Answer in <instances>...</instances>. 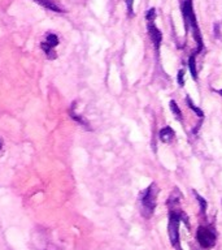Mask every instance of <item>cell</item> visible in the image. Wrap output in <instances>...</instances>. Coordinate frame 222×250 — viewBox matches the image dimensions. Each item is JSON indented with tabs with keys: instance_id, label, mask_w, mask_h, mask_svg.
<instances>
[{
	"instance_id": "cell-1",
	"label": "cell",
	"mask_w": 222,
	"mask_h": 250,
	"mask_svg": "<svg viewBox=\"0 0 222 250\" xmlns=\"http://www.w3.org/2000/svg\"><path fill=\"white\" fill-rule=\"evenodd\" d=\"M182 16L183 20H185V25H186V30L188 29V26L191 27L192 30V35H194L195 42L198 44V48H196V52H200L204 48V43H203L202 33H200V29H199L198 21H196V16H195L194 7H192V0H183L182 3Z\"/></svg>"
},
{
	"instance_id": "cell-2",
	"label": "cell",
	"mask_w": 222,
	"mask_h": 250,
	"mask_svg": "<svg viewBox=\"0 0 222 250\" xmlns=\"http://www.w3.org/2000/svg\"><path fill=\"white\" fill-rule=\"evenodd\" d=\"M181 220H183V222L186 223V226L188 227V220H187L186 215L183 214V211L170 208L169 223H167V234H169L171 246L175 250H182V248H181V240H179V223H181Z\"/></svg>"
},
{
	"instance_id": "cell-3",
	"label": "cell",
	"mask_w": 222,
	"mask_h": 250,
	"mask_svg": "<svg viewBox=\"0 0 222 250\" xmlns=\"http://www.w3.org/2000/svg\"><path fill=\"white\" fill-rule=\"evenodd\" d=\"M157 194H159V188L155 183H152L140 193L139 201L142 205V215L146 219L151 218L152 214L155 212L156 205H157Z\"/></svg>"
},
{
	"instance_id": "cell-4",
	"label": "cell",
	"mask_w": 222,
	"mask_h": 250,
	"mask_svg": "<svg viewBox=\"0 0 222 250\" xmlns=\"http://www.w3.org/2000/svg\"><path fill=\"white\" fill-rule=\"evenodd\" d=\"M196 240L203 249L209 250L216 245L217 236L212 227H199L196 232Z\"/></svg>"
},
{
	"instance_id": "cell-5",
	"label": "cell",
	"mask_w": 222,
	"mask_h": 250,
	"mask_svg": "<svg viewBox=\"0 0 222 250\" xmlns=\"http://www.w3.org/2000/svg\"><path fill=\"white\" fill-rule=\"evenodd\" d=\"M58 42H60V41H58V37L55 34V33H47L44 39L40 42V47H42V50L44 51L47 59L55 60V59L57 58V54H56L55 48L57 47Z\"/></svg>"
},
{
	"instance_id": "cell-6",
	"label": "cell",
	"mask_w": 222,
	"mask_h": 250,
	"mask_svg": "<svg viewBox=\"0 0 222 250\" xmlns=\"http://www.w3.org/2000/svg\"><path fill=\"white\" fill-rule=\"evenodd\" d=\"M147 30L156 52H159L160 47H161V42H163V33L160 31L159 27L156 26L155 21H147Z\"/></svg>"
},
{
	"instance_id": "cell-7",
	"label": "cell",
	"mask_w": 222,
	"mask_h": 250,
	"mask_svg": "<svg viewBox=\"0 0 222 250\" xmlns=\"http://www.w3.org/2000/svg\"><path fill=\"white\" fill-rule=\"evenodd\" d=\"M34 1L51 12H56V13H64V12H66L65 8L62 7V4L60 3V0H34Z\"/></svg>"
},
{
	"instance_id": "cell-8",
	"label": "cell",
	"mask_w": 222,
	"mask_h": 250,
	"mask_svg": "<svg viewBox=\"0 0 222 250\" xmlns=\"http://www.w3.org/2000/svg\"><path fill=\"white\" fill-rule=\"evenodd\" d=\"M69 116L73 119L74 121H77L78 124L81 125V126H83V128H86L87 130H90V124L89 121L86 120L85 117L82 116V115H79V113L75 112V105H72V108L69 109Z\"/></svg>"
},
{
	"instance_id": "cell-9",
	"label": "cell",
	"mask_w": 222,
	"mask_h": 250,
	"mask_svg": "<svg viewBox=\"0 0 222 250\" xmlns=\"http://www.w3.org/2000/svg\"><path fill=\"white\" fill-rule=\"evenodd\" d=\"M174 137L175 132L170 128V126H165V128H163L160 130V140L163 141V142H165V144L171 142V141L174 140Z\"/></svg>"
},
{
	"instance_id": "cell-10",
	"label": "cell",
	"mask_w": 222,
	"mask_h": 250,
	"mask_svg": "<svg viewBox=\"0 0 222 250\" xmlns=\"http://www.w3.org/2000/svg\"><path fill=\"white\" fill-rule=\"evenodd\" d=\"M196 55L198 52L195 51L194 54L191 55L190 59H188V68H190L191 76L194 80H198V69H196Z\"/></svg>"
},
{
	"instance_id": "cell-11",
	"label": "cell",
	"mask_w": 222,
	"mask_h": 250,
	"mask_svg": "<svg viewBox=\"0 0 222 250\" xmlns=\"http://www.w3.org/2000/svg\"><path fill=\"white\" fill-rule=\"evenodd\" d=\"M186 103H187V105H188V108L192 109V111H194V112L196 113L199 117H200V119H203V117H204V112H203L202 109L199 108V107H196V105H195V103L191 101L190 97H186Z\"/></svg>"
},
{
	"instance_id": "cell-12",
	"label": "cell",
	"mask_w": 222,
	"mask_h": 250,
	"mask_svg": "<svg viewBox=\"0 0 222 250\" xmlns=\"http://www.w3.org/2000/svg\"><path fill=\"white\" fill-rule=\"evenodd\" d=\"M169 107H170V111L173 112V115H174V116L177 117L179 121L182 120V112H181V109H179L178 104L175 103V101H170V103H169Z\"/></svg>"
},
{
	"instance_id": "cell-13",
	"label": "cell",
	"mask_w": 222,
	"mask_h": 250,
	"mask_svg": "<svg viewBox=\"0 0 222 250\" xmlns=\"http://www.w3.org/2000/svg\"><path fill=\"white\" fill-rule=\"evenodd\" d=\"M195 197H196V199H198L199 205H200V212H202L203 215L206 214V207H208V203H206V201L204 198H203L202 195H199L196 191H194Z\"/></svg>"
},
{
	"instance_id": "cell-14",
	"label": "cell",
	"mask_w": 222,
	"mask_h": 250,
	"mask_svg": "<svg viewBox=\"0 0 222 250\" xmlns=\"http://www.w3.org/2000/svg\"><path fill=\"white\" fill-rule=\"evenodd\" d=\"M156 19V9L155 8H151V9H148L147 13H146V20L147 21H155Z\"/></svg>"
},
{
	"instance_id": "cell-15",
	"label": "cell",
	"mask_w": 222,
	"mask_h": 250,
	"mask_svg": "<svg viewBox=\"0 0 222 250\" xmlns=\"http://www.w3.org/2000/svg\"><path fill=\"white\" fill-rule=\"evenodd\" d=\"M126 7H128L129 17L134 16V0H126Z\"/></svg>"
},
{
	"instance_id": "cell-16",
	"label": "cell",
	"mask_w": 222,
	"mask_h": 250,
	"mask_svg": "<svg viewBox=\"0 0 222 250\" xmlns=\"http://www.w3.org/2000/svg\"><path fill=\"white\" fill-rule=\"evenodd\" d=\"M177 80H178V85L182 87V86L185 85V70L183 69L178 70V77H177Z\"/></svg>"
},
{
	"instance_id": "cell-17",
	"label": "cell",
	"mask_w": 222,
	"mask_h": 250,
	"mask_svg": "<svg viewBox=\"0 0 222 250\" xmlns=\"http://www.w3.org/2000/svg\"><path fill=\"white\" fill-rule=\"evenodd\" d=\"M3 140H1V138H0V150H1V148H3Z\"/></svg>"
},
{
	"instance_id": "cell-18",
	"label": "cell",
	"mask_w": 222,
	"mask_h": 250,
	"mask_svg": "<svg viewBox=\"0 0 222 250\" xmlns=\"http://www.w3.org/2000/svg\"><path fill=\"white\" fill-rule=\"evenodd\" d=\"M191 249H192V250H199V249H196L195 246H191Z\"/></svg>"
},
{
	"instance_id": "cell-19",
	"label": "cell",
	"mask_w": 222,
	"mask_h": 250,
	"mask_svg": "<svg viewBox=\"0 0 222 250\" xmlns=\"http://www.w3.org/2000/svg\"><path fill=\"white\" fill-rule=\"evenodd\" d=\"M218 93H220L222 95V90H218Z\"/></svg>"
}]
</instances>
